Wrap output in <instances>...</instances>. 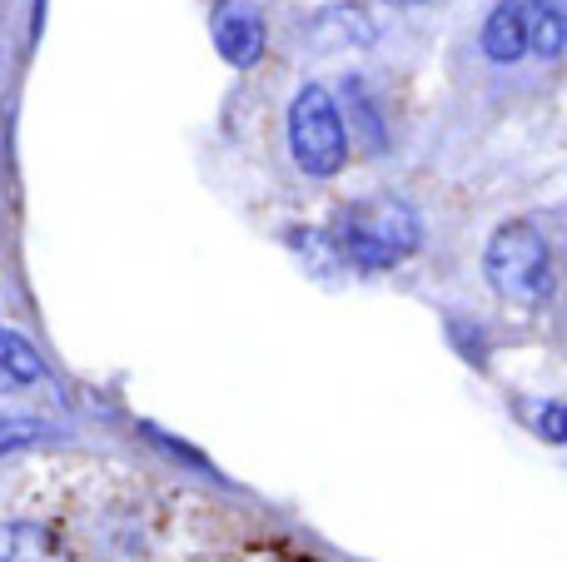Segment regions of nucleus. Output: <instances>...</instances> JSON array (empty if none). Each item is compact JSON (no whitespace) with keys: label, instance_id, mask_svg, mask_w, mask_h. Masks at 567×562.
<instances>
[{"label":"nucleus","instance_id":"obj_7","mask_svg":"<svg viewBox=\"0 0 567 562\" xmlns=\"http://www.w3.org/2000/svg\"><path fill=\"white\" fill-rule=\"evenodd\" d=\"M0 562H75L45 523H0Z\"/></svg>","mask_w":567,"mask_h":562},{"label":"nucleus","instance_id":"obj_6","mask_svg":"<svg viewBox=\"0 0 567 562\" xmlns=\"http://www.w3.org/2000/svg\"><path fill=\"white\" fill-rule=\"evenodd\" d=\"M528 30H533V10L518 6V0H503L488 20H483V55L498 60V65H513V60L528 55Z\"/></svg>","mask_w":567,"mask_h":562},{"label":"nucleus","instance_id":"obj_8","mask_svg":"<svg viewBox=\"0 0 567 562\" xmlns=\"http://www.w3.org/2000/svg\"><path fill=\"white\" fill-rule=\"evenodd\" d=\"M567 45V0H543L533 10V30H528V50L533 55H563Z\"/></svg>","mask_w":567,"mask_h":562},{"label":"nucleus","instance_id":"obj_1","mask_svg":"<svg viewBox=\"0 0 567 562\" xmlns=\"http://www.w3.org/2000/svg\"><path fill=\"white\" fill-rule=\"evenodd\" d=\"M55 414H65V394L50 364L20 329L0 324V454L45 438Z\"/></svg>","mask_w":567,"mask_h":562},{"label":"nucleus","instance_id":"obj_11","mask_svg":"<svg viewBox=\"0 0 567 562\" xmlns=\"http://www.w3.org/2000/svg\"><path fill=\"white\" fill-rule=\"evenodd\" d=\"M389 6H423V0H389Z\"/></svg>","mask_w":567,"mask_h":562},{"label":"nucleus","instance_id":"obj_4","mask_svg":"<svg viewBox=\"0 0 567 562\" xmlns=\"http://www.w3.org/2000/svg\"><path fill=\"white\" fill-rule=\"evenodd\" d=\"M483 274H488V284L518 309L543 304V299L553 294V284H558L548 239H543L533 225H523V219L493 229L488 249H483Z\"/></svg>","mask_w":567,"mask_h":562},{"label":"nucleus","instance_id":"obj_5","mask_svg":"<svg viewBox=\"0 0 567 562\" xmlns=\"http://www.w3.org/2000/svg\"><path fill=\"white\" fill-rule=\"evenodd\" d=\"M209 35H215L219 60L235 70H255L259 55H265V15L249 0H219Z\"/></svg>","mask_w":567,"mask_h":562},{"label":"nucleus","instance_id":"obj_3","mask_svg":"<svg viewBox=\"0 0 567 562\" xmlns=\"http://www.w3.org/2000/svg\"><path fill=\"white\" fill-rule=\"evenodd\" d=\"M289 155L309 179H333L349 165V115L323 85H303L289 100Z\"/></svg>","mask_w":567,"mask_h":562},{"label":"nucleus","instance_id":"obj_10","mask_svg":"<svg viewBox=\"0 0 567 562\" xmlns=\"http://www.w3.org/2000/svg\"><path fill=\"white\" fill-rule=\"evenodd\" d=\"M533 434H538L543 444H567V404L548 398V404L533 408Z\"/></svg>","mask_w":567,"mask_h":562},{"label":"nucleus","instance_id":"obj_2","mask_svg":"<svg viewBox=\"0 0 567 562\" xmlns=\"http://www.w3.org/2000/svg\"><path fill=\"white\" fill-rule=\"evenodd\" d=\"M329 244L359 274H383V269H399L419 249V215L393 195L359 199V205H349L339 215Z\"/></svg>","mask_w":567,"mask_h":562},{"label":"nucleus","instance_id":"obj_9","mask_svg":"<svg viewBox=\"0 0 567 562\" xmlns=\"http://www.w3.org/2000/svg\"><path fill=\"white\" fill-rule=\"evenodd\" d=\"M343 95H349L353 119H359V129H363V145H369V149H383V125H379V110L369 105V95H363V85H359V80H349V85H343Z\"/></svg>","mask_w":567,"mask_h":562}]
</instances>
